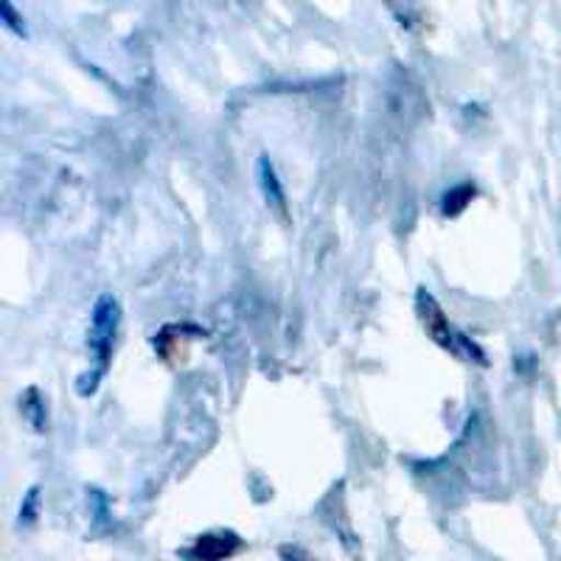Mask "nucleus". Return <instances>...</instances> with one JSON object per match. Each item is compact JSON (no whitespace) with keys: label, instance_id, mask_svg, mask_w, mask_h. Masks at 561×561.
I'll list each match as a JSON object with an SVG mask.
<instances>
[{"label":"nucleus","instance_id":"4","mask_svg":"<svg viewBox=\"0 0 561 561\" xmlns=\"http://www.w3.org/2000/svg\"><path fill=\"white\" fill-rule=\"evenodd\" d=\"M259 185H262L264 203L270 205V210H275L280 219L287 217V192H284L278 172H275L273 160H270L267 154L259 158Z\"/></svg>","mask_w":561,"mask_h":561},{"label":"nucleus","instance_id":"3","mask_svg":"<svg viewBox=\"0 0 561 561\" xmlns=\"http://www.w3.org/2000/svg\"><path fill=\"white\" fill-rule=\"evenodd\" d=\"M244 550V539L233 530H208L197 536L188 548L180 550L185 561H225Z\"/></svg>","mask_w":561,"mask_h":561},{"label":"nucleus","instance_id":"7","mask_svg":"<svg viewBox=\"0 0 561 561\" xmlns=\"http://www.w3.org/2000/svg\"><path fill=\"white\" fill-rule=\"evenodd\" d=\"M39 517V489L37 485H32L28 489V494L23 497V503H20V525H26V528H32L34 523H37Z\"/></svg>","mask_w":561,"mask_h":561},{"label":"nucleus","instance_id":"6","mask_svg":"<svg viewBox=\"0 0 561 561\" xmlns=\"http://www.w3.org/2000/svg\"><path fill=\"white\" fill-rule=\"evenodd\" d=\"M23 413H26V419L32 421V427L39 430L43 433L45 424H48V410H45V402L43 396L37 393V390H28L26 399H23Z\"/></svg>","mask_w":561,"mask_h":561},{"label":"nucleus","instance_id":"1","mask_svg":"<svg viewBox=\"0 0 561 561\" xmlns=\"http://www.w3.org/2000/svg\"><path fill=\"white\" fill-rule=\"evenodd\" d=\"M118 329H122V304H118L115 295H99L96 304H93L88 329L90 365L77 382V390L82 396H93L99 390V385H102L104 374L110 368V359H113Z\"/></svg>","mask_w":561,"mask_h":561},{"label":"nucleus","instance_id":"2","mask_svg":"<svg viewBox=\"0 0 561 561\" xmlns=\"http://www.w3.org/2000/svg\"><path fill=\"white\" fill-rule=\"evenodd\" d=\"M415 309H419V318L421 323H424V332H427L430 340H435L440 348L455 354V357L466 359V363L485 365L483 348H480L474 340L466 337V334H460L458 329H453V323H449V318L444 314L438 300H435L424 287L415 293Z\"/></svg>","mask_w":561,"mask_h":561},{"label":"nucleus","instance_id":"9","mask_svg":"<svg viewBox=\"0 0 561 561\" xmlns=\"http://www.w3.org/2000/svg\"><path fill=\"white\" fill-rule=\"evenodd\" d=\"M280 559L284 561H314L304 548H289V545H284V548H280Z\"/></svg>","mask_w":561,"mask_h":561},{"label":"nucleus","instance_id":"5","mask_svg":"<svg viewBox=\"0 0 561 561\" xmlns=\"http://www.w3.org/2000/svg\"><path fill=\"white\" fill-rule=\"evenodd\" d=\"M474 197H478V188H474L472 183L453 185V188H447L444 197H440V214H444V217H460Z\"/></svg>","mask_w":561,"mask_h":561},{"label":"nucleus","instance_id":"8","mask_svg":"<svg viewBox=\"0 0 561 561\" xmlns=\"http://www.w3.org/2000/svg\"><path fill=\"white\" fill-rule=\"evenodd\" d=\"M0 18H3L7 28H12L18 37H26V23L18 14V9L12 7V0H0Z\"/></svg>","mask_w":561,"mask_h":561}]
</instances>
